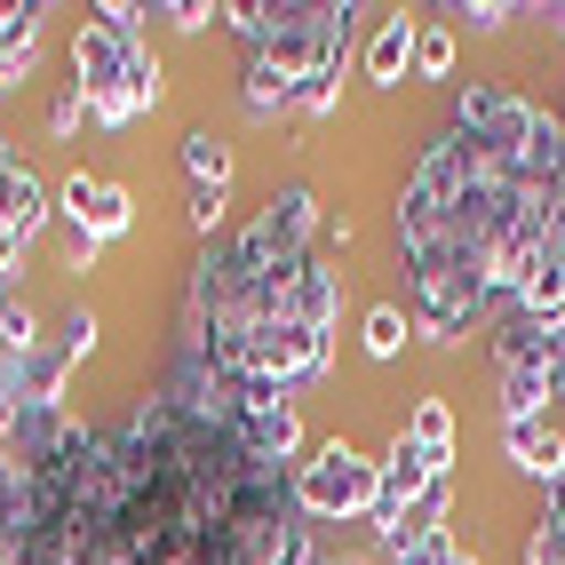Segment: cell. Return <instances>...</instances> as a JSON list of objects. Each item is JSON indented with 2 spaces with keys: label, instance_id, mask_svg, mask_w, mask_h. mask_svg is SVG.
I'll use <instances>...</instances> for the list:
<instances>
[{
  "label": "cell",
  "instance_id": "1",
  "mask_svg": "<svg viewBox=\"0 0 565 565\" xmlns=\"http://www.w3.org/2000/svg\"><path fill=\"white\" fill-rule=\"evenodd\" d=\"M359 17L366 9H351V0H232L223 9V24L247 41V56L271 64L279 81H295V96L327 72H351Z\"/></svg>",
  "mask_w": 565,
  "mask_h": 565
},
{
  "label": "cell",
  "instance_id": "2",
  "mask_svg": "<svg viewBox=\"0 0 565 565\" xmlns=\"http://www.w3.org/2000/svg\"><path fill=\"white\" fill-rule=\"evenodd\" d=\"M72 81L88 96V128L96 136H120L136 128L143 111H160L168 81H160V56L143 41H120V32H104L96 17L72 24Z\"/></svg>",
  "mask_w": 565,
  "mask_h": 565
},
{
  "label": "cell",
  "instance_id": "3",
  "mask_svg": "<svg viewBox=\"0 0 565 565\" xmlns=\"http://www.w3.org/2000/svg\"><path fill=\"white\" fill-rule=\"evenodd\" d=\"M295 502L311 525H366L383 518V455L351 438H327L311 462H295Z\"/></svg>",
  "mask_w": 565,
  "mask_h": 565
},
{
  "label": "cell",
  "instance_id": "4",
  "mask_svg": "<svg viewBox=\"0 0 565 565\" xmlns=\"http://www.w3.org/2000/svg\"><path fill=\"white\" fill-rule=\"evenodd\" d=\"M557 343L565 334L534 327L525 311H502L494 327H486L494 383H502V423H542V406L557 398Z\"/></svg>",
  "mask_w": 565,
  "mask_h": 565
},
{
  "label": "cell",
  "instance_id": "5",
  "mask_svg": "<svg viewBox=\"0 0 565 565\" xmlns=\"http://www.w3.org/2000/svg\"><path fill=\"white\" fill-rule=\"evenodd\" d=\"M56 215L72 223V247H111L136 223V200H128V183H111V175H64Z\"/></svg>",
  "mask_w": 565,
  "mask_h": 565
},
{
  "label": "cell",
  "instance_id": "6",
  "mask_svg": "<svg viewBox=\"0 0 565 565\" xmlns=\"http://www.w3.org/2000/svg\"><path fill=\"white\" fill-rule=\"evenodd\" d=\"M414 32H423V17H406V9L374 17L366 56H359V72H366L374 88H406V81H414Z\"/></svg>",
  "mask_w": 565,
  "mask_h": 565
},
{
  "label": "cell",
  "instance_id": "7",
  "mask_svg": "<svg viewBox=\"0 0 565 565\" xmlns=\"http://www.w3.org/2000/svg\"><path fill=\"white\" fill-rule=\"evenodd\" d=\"M0 223H9V232H17L24 247H32V239H41L49 223H56V192H49V183L32 175L24 160H17L9 175H0Z\"/></svg>",
  "mask_w": 565,
  "mask_h": 565
},
{
  "label": "cell",
  "instance_id": "8",
  "mask_svg": "<svg viewBox=\"0 0 565 565\" xmlns=\"http://www.w3.org/2000/svg\"><path fill=\"white\" fill-rule=\"evenodd\" d=\"M502 446H510V462L525 478H542V486H565V438L550 423H502Z\"/></svg>",
  "mask_w": 565,
  "mask_h": 565
},
{
  "label": "cell",
  "instance_id": "9",
  "mask_svg": "<svg viewBox=\"0 0 565 565\" xmlns=\"http://www.w3.org/2000/svg\"><path fill=\"white\" fill-rule=\"evenodd\" d=\"M510 311H525V319H534V327H550V334H565V247L534 263V279H525V287H518V303H510Z\"/></svg>",
  "mask_w": 565,
  "mask_h": 565
},
{
  "label": "cell",
  "instance_id": "10",
  "mask_svg": "<svg viewBox=\"0 0 565 565\" xmlns=\"http://www.w3.org/2000/svg\"><path fill=\"white\" fill-rule=\"evenodd\" d=\"M414 446H423V455L438 462V470H455V406H446V398H414V414H406V423H398Z\"/></svg>",
  "mask_w": 565,
  "mask_h": 565
},
{
  "label": "cell",
  "instance_id": "11",
  "mask_svg": "<svg viewBox=\"0 0 565 565\" xmlns=\"http://www.w3.org/2000/svg\"><path fill=\"white\" fill-rule=\"evenodd\" d=\"M183 175H192V192H232V143L215 128H192L183 136Z\"/></svg>",
  "mask_w": 565,
  "mask_h": 565
},
{
  "label": "cell",
  "instance_id": "12",
  "mask_svg": "<svg viewBox=\"0 0 565 565\" xmlns=\"http://www.w3.org/2000/svg\"><path fill=\"white\" fill-rule=\"evenodd\" d=\"M32 351H41V319L17 287H0V359H32Z\"/></svg>",
  "mask_w": 565,
  "mask_h": 565
},
{
  "label": "cell",
  "instance_id": "13",
  "mask_svg": "<svg viewBox=\"0 0 565 565\" xmlns=\"http://www.w3.org/2000/svg\"><path fill=\"white\" fill-rule=\"evenodd\" d=\"M359 343H366V359H398V351L414 343V327H406V303H374Z\"/></svg>",
  "mask_w": 565,
  "mask_h": 565
},
{
  "label": "cell",
  "instance_id": "14",
  "mask_svg": "<svg viewBox=\"0 0 565 565\" xmlns=\"http://www.w3.org/2000/svg\"><path fill=\"white\" fill-rule=\"evenodd\" d=\"M455 72V24H423L414 32V81H446Z\"/></svg>",
  "mask_w": 565,
  "mask_h": 565
},
{
  "label": "cell",
  "instance_id": "15",
  "mask_svg": "<svg viewBox=\"0 0 565 565\" xmlns=\"http://www.w3.org/2000/svg\"><path fill=\"white\" fill-rule=\"evenodd\" d=\"M88 128V96H81V81H56V96H49V136H81Z\"/></svg>",
  "mask_w": 565,
  "mask_h": 565
},
{
  "label": "cell",
  "instance_id": "16",
  "mask_svg": "<svg viewBox=\"0 0 565 565\" xmlns=\"http://www.w3.org/2000/svg\"><path fill=\"white\" fill-rule=\"evenodd\" d=\"M56 351L81 366L88 351H96V311H64V327H56Z\"/></svg>",
  "mask_w": 565,
  "mask_h": 565
},
{
  "label": "cell",
  "instance_id": "17",
  "mask_svg": "<svg viewBox=\"0 0 565 565\" xmlns=\"http://www.w3.org/2000/svg\"><path fill=\"white\" fill-rule=\"evenodd\" d=\"M143 17H152V9H136V0H104V9H96V24L120 32V41H143Z\"/></svg>",
  "mask_w": 565,
  "mask_h": 565
},
{
  "label": "cell",
  "instance_id": "18",
  "mask_svg": "<svg viewBox=\"0 0 565 565\" xmlns=\"http://www.w3.org/2000/svg\"><path fill=\"white\" fill-rule=\"evenodd\" d=\"M438 17H455V24H470V32H502L510 17H525V9H502V0H478V9H438Z\"/></svg>",
  "mask_w": 565,
  "mask_h": 565
},
{
  "label": "cell",
  "instance_id": "19",
  "mask_svg": "<svg viewBox=\"0 0 565 565\" xmlns=\"http://www.w3.org/2000/svg\"><path fill=\"white\" fill-rule=\"evenodd\" d=\"M152 17H168L175 32H200L207 17H223V9H207V0H168V9H152Z\"/></svg>",
  "mask_w": 565,
  "mask_h": 565
},
{
  "label": "cell",
  "instance_id": "20",
  "mask_svg": "<svg viewBox=\"0 0 565 565\" xmlns=\"http://www.w3.org/2000/svg\"><path fill=\"white\" fill-rule=\"evenodd\" d=\"M406 565H478L470 550H455V542H438V550H423V557H406Z\"/></svg>",
  "mask_w": 565,
  "mask_h": 565
},
{
  "label": "cell",
  "instance_id": "21",
  "mask_svg": "<svg viewBox=\"0 0 565 565\" xmlns=\"http://www.w3.org/2000/svg\"><path fill=\"white\" fill-rule=\"evenodd\" d=\"M557 398H565V343H557Z\"/></svg>",
  "mask_w": 565,
  "mask_h": 565
},
{
  "label": "cell",
  "instance_id": "22",
  "mask_svg": "<svg viewBox=\"0 0 565 565\" xmlns=\"http://www.w3.org/2000/svg\"><path fill=\"white\" fill-rule=\"evenodd\" d=\"M557 120H565V104H557Z\"/></svg>",
  "mask_w": 565,
  "mask_h": 565
}]
</instances>
